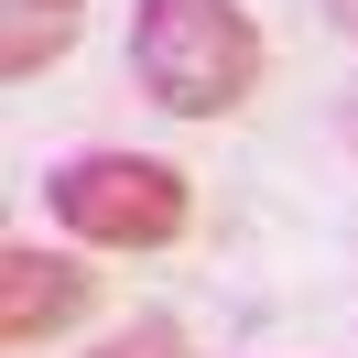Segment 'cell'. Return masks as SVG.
Returning a JSON list of instances; mask_svg holds the SVG:
<instances>
[{
  "label": "cell",
  "instance_id": "277c9868",
  "mask_svg": "<svg viewBox=\"0 0 358 358\" xmlns=\"http://www.w3.org/2000/svg\"><path fill=\"white\" fill-rule=\"evenodd\" d=\"M87 33V0H0V76L33 87L44 66H66Z\"/></svg>",
  "mask_w": 358,
  "mask_h": 358
},
{
  "label": "cell",
  "instance_id": "6da1fadb",
  "mask_svg": "<svg viewBox=\"0 0 358 358\" xmlns=\"http://www.w3.org/2000/svg\"><path fill=\"white\" fill-rule=\"evenodd\" d=\"M271 44L250 0H131V87L163 120H228L250 109Z\"/></svg>",
  "mask_w": 358,
  "mask_h": 358
},
{
  "label": "cell",
  "instance_id": "8992f818",
  "mask_svg": "<svg viewBox=\"0 0 358 358\" xmlns=\"http://www.w3.org/2000/svg\"><path fill=\"white\" fill-rule=\"evenodd\" d=\"M336 141H348V152H358V87L336 98Z\"/></svg>",
  "mask_w": 358,
  "mask_h": 358
},
{
  "label": "cell",
  "instance_id": "5b68a950",
  "mask_svg": "<svg viewBox=\"0 0 358 358\" xmlns=\"http://www.w3.org/2000/svg\"><path fill=\"white\" fill-rule=\"evenodd\" d=\"M87 358H196V336H185L174 315H131V326H109Z\"/></svg>",
  "mask_w": 358,
  "mask_h": 358
},
{
  "label": "cell",
  "instance_id": "52a82bcc",
  "mask_svg": "<svg viewBox=\"0 0 358 358\" xmlns=\"http://www.w3.org/2000/svg\"><path fill=\"white\" fill-rule=\"evenodd\" d=\"M326 22H336V33H348V44H358V0H326Z\"/></svg>",
  "mask_w": 358,
  "mask_h": 358
},
{
  "label": "cell",
  "instance_id": "7a4b0ae2",
  "mask_svg": "<svg viewBox=\"0 0 358 358\" xmlns=\"http://www.w3.org/2000/svg\"><path fill=\"white\" fill-rule=\"evenodd\" d=\"M44 206L76 250H109V261H152L196 228V174L163 152H131V141H98V152H66L44 174Z\"/></svg>",
  "mask_w": 358,
  "mask_h": 358
},
{
  "label": "cell",
  "instance_id": "3957f363",
  "mask_svg": "<svg viewBox=\"0 0 358 358\" xmlns=\"http://www.w3.org/2000/svg\"><path fill=\"white\" fill-rule=\"evenodd\" d=\"M98 250H44V239H11L0 250V348L11 358H33V348H55V336H76L98 315Z\"/></svg>",
  "mask_w": 358,
  "mask_h": 358
}]
</instances>
